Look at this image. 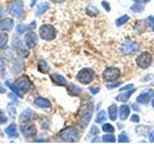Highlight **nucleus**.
<instances>
[{
    "label": "nucleus",
    "mask_w": 154,
    "mask_h": 144,
    "mask_svg": "<svg viewBox=\"0 0 154 144\" xmlns=\"http://www.w3.org/2000/svg\"><path fill=\"white\" fill-rule=\"evenodd\" d=\"M80 138V134H79V130L73 126H68L66 127L64 130H62L59 133V139L63 142H68V143H75L79 140Z\"/></svg>",
    "instance_id": "1"
},
{
    "label": "nucleus",
    "mask_w": 154,
    "mask_h": 144,
    "mask_svg": "<svg viewBox=\"0 0 154 144\" xmlns=\"http://www.w3.org/2000/svg\"><path fill=\"white\" fill-rule=\"evenodd\" d=\"M8 12L11 16L16 18H22L25 13V5L22 0H12L8 3Z\"/></svg>",
    "instance_id": "2"
},
{
    "label": "nucleus",
    "mask_w": 154,
    "mask_h": 144,
    "mask_svg": "<svg viewBox=\"0 0 154 144\" xmlns=\"http://www.w3.org/2000/svg\"><path fill=\"white\" fill-rule=\"evenodd\" d=\"M119 49L125 55H132L139 50V42L136 40H125L119 46Z\"/></svg>",
    "instance_id": "3"
},
{
    "label": "nucleus",
    "mask_w": 154,
    "mask_h": 144,
    "mask_svg": "<svg viewBox=\"0 0 154 144\" xmlns=\"http://www.w3.org/2000/svg\"><path fill=\"white\" fill-rule=\"evenodd\" d=\"M38 33H40V37L42 40L50 41V40L55 39L57 30L54 28V26H51V25H42L40 27V31H38Z\"/></svg>",
    "instance_id": "4"
},
{
    "label": "nucleus",
    "mask_w": 154,
    "mask_h": 144,
    "mask_svg": "<svg viewBox=\"0 0 154 144\" xmlns=\"http://www.w3.org/2000/svg\"><path fill=\"white\" fill-rule=\"evenodd\" d=\"M94 77H95V72L90 68H82L77 74V81L81 84H85V85L90 84L91 81L94 80Z\"/></svg>",
    "instance_id": "5"
},
{
    "label": "nucleus",
    "mask_w": 154,
    "mask_h": 144,
    "mask_svg": "<svg viewBox=\"0 0 154 144\" xmlns=\"http://www.w3.org/2000/svg\"><path fill=\"white\" fill-rule=\"evenodd\" d=\"M103 80L107 81V83H112V81L118 80V77L121 76V72H119L118 68L116 67H108L103 71Z\"/></svg>",
    "instance_id": "6"
},
{
    "label": "nucleus",
    "mask_w": 154,
    "mask_h": 144,
    "mask_svg": "<svg viewBox=\"0 0 154 144\" xmlns=\"http://www.w3.org/2000/svg\"><path fill=\"white\" fill-rule=\"evenodd\" d=\"M21 131L23 134V136H25L26 139H30L32 136L36 135V125L33 122H30V121H26V122H22L21 125Z\"/></svg>",
    "instance_id": "7"
},
{
    "label": "nucleus",
    "mask_w": 154,
    "mask_h": 144,
    "mask_svg": "<svg viewBox=\"0 0 154 144\" xmlns=\"http://www.w3.org/2000/svg\"><path fill=\"white\" fill-rule=\"evenodd\" d=\"M136 63L140 68H148V67L152 64V54L148 52L141 53V54L136 58Z\"/></svg>",
    "instance_id": "8"
},
{
    "label": "nucleus",
    "mask_w": 154,
    "mask_h": 144,
    "mask_svg": "<svg viewBox=\"0 0 154 144\" xmlns=\"http://www.w3.org/2000/svg\"><path fill=\"white\" fill-rule=\"evenodd\" d=\"M16 85H17V88L21 90L22 94L30 92V89L32 88V84H31L30 79L26 77V76H23V77H19V79L16 81Z\"/></svg>",
    "instance_id": "9"
},
{
    "label": "nucleus",
    "mask_w": 154,
    "mask_h": 144,
    "mask_svg": "<svg viewBox=\"0 0 154 144\" xmlns=\"http://www.w3.org/2000/svg\"><path fill=\"white\" fill-rule=\"evenodd\" d=\"M153 97H154V92H153L152 89H149V90H145V92H143L141 94L137 95L136 102L137 103H141V104H146V103L150 102Z\"/></svg>",
    "instance_id": "10"
},
{
    "label": "nucleus",
    "mask_w": 154,
    "mask_h": 144,
    "mask_svg": "<svg viewBox=\"0 0 154 144\" xmlns=\"http://www.w3.org/2000/svg\"><path fill=\"white\" fill-rule=\"evenodd\" d=\"M36 42H37V36H36V33L33 32V31L27 32L26 35H25V44L28 48H33V46L36 45Z\"/></svg>",
    "instance_id": "11"
},
{
    "label": "nucleus",
    "mask_w": 154,
    "mask_h": 144,
    "mask_svg": "<svg viewBox=\"0 0 154 144\" xmlns=\"http://www.w3.org/2000/svg\"><path fill=\"white\" fill-rule=\"evenodd\" d=\"M14 26L12 18H3L0 20V31H11Z\"/></svg>",
    "instance_id": "12"
},
{
    "label": "nucleus",
    "mask_w": 154,
    "mask_h": 144,
    "mask_svg": "<svg viewBox=\"0 0 154 144\" xmlns=\"http://www.w3.org/2000/svg\"><path fill=\"white\" fill-rule=\"evenodd\" d=\"M33 103L40 108H50L51 107V103L49 102V99L42 98V97H36L35 100H33Z\"/></svg>",
    "instance_id": "13"
},
{
    "label": "nucleus",
    "mask_w": 154,
    "mask_h": 144,
    "mask_svg": "<svg viewBox=\"0 0 154 144\" xmlns=\"http://www.w3.org/2000/svg\"><path fill=\"white\" fill-rule=\"evenodd\" d=\"M35 116H36V113H35V112H32V109H31V108H27V109H25V111L22 112L21 117H19V121H21V122L30 121V120L33 118Z\"/></svg>",
    "instance_id": "14"
},
{
    "label": "nucleus",
    "mask_w": 154,
    "mask_h": 144,
    "mask_svg": "<svg viewBox=\"0 0 154 144\" xmlns=\"http://www.w3.org/2000/svg\"><path fill=\"white\" fill-rule=\"evenodd\" d=\"M50 79H51V81L55 85H59V86H66L67 85V80L63 77V76H60V75H58V74H51L50 75Z\"/></svg>",
    "instance_id": "15"
},
{
    "label": "nucleus",
    "mask_w": 154,
    "mask_h": 144,
    "mask_svg": "<svg viewBox=\"0 0 154 144\" xmlns=\"http://www.w3.org/2000/svg\"><path fill=\"white\" fill-rule=\"evenodd\" d=\"M128 114H130V105L127 104H122L121 107L118 108V116L121 120H126L128 118Z\"/></svg>",
    "instance_id": "16"
},
{
    "label": "nucleus",
    "mask_w": 154,
    "mask_h": 144,
    "mask_svg": "<svg viewBox=\"0 0 154 144\" xmlns=\"http://www.w3.org/2000/svg\"><path fill=\"white\" fill-rule=\"evenodd\" d=\"M50 8V5H49V3H46V2H44V3H40L36 7V11H35V14H36V17H40L41 14H44L48 9Z\"/></svg>",
    "instance_id": "17"
},
{
    "label": "nucleus",
    "mask_w": 154,
    "mask_h": 144,
    "mask_svg": "<svg viewBox=\"0 0 154 144\" xmlns=\"http://www.w3.org/2000/svg\"><path fill=\"white\" fill-rule=\"evenodd\" d=\"M108 114H109V118L112 121H116L117 120V116H118V107L116 104H110L108 107Z\"/></svg>",
    "instance_id": "18"
},
{
    "label": "nucleus",
    "mask_w": 154,
    "mask_h": 144,
    "mask_svg": "<svg viewBox=\"0 0 154 144\" xmlns=\"http://www.w3.org/2000/svg\"><path fill=\"white\" fill-rule=\"evenodd\" d=\"M5 134L9 136V138H17L18 136V133H17V126L16 124H11L9 126L5 129Z\"/></svg>",
    "instance_id": "19"
},
{
    "label": "nucleus",
    "mask_w": 154,
    "mask_h": 144,
    "mask_svg": "<svg viewBox=\"0 0 154 144\" xmlns=\"http://www.w3.org/2000/svg\"><path fill=\"white\" fill-rule=\"evenodd\" d=\"M135 131H136L137 135H149V131H150V126H144V125H139V126L135 127Z\"/></svg>",
    "instance_id": "20"
},
{
    "label": "nucleus",
    "mask_w": 154,
    "mask_h": 144,
    "mask_svg": "<svg viewBox=\"0 0 154 144\" xmlns=\"http://www.w3.org/2000/svg\"><path fill=\"white\" fill-rule=\"evenodd\" d=\"M22 70H23V63H22L21 61L13 62V64H12V72H13L14 75H18Z\"/></svg>",
    "instance_id": "21"
},
{
    "label": "nucleus",
    "mask_w": 154,
    "mask_h": 144,
    "mask_svg": "<svg viewBox=\"0 0 154 144\" xmlns=\"http://www.w3.org/2000/svg\"><path fill=\"white\" fill-rule=\"evenodd\" d=\"M37 70L40 72H42V74H46V72L49 71V64L46 63V61L40 59L37 62Z\"/></svg>",
    "instance_id": "22"
},
{
    "label": "nucleus",
    "mask_w": 154,
    "mask_h": 144,
    "mask_svg": "<svg viewBox=\"0 0 154 144\" xmlns=\"http://www.w3.org/2000/svg\"><path fill=\"white\" fill-rule=\"evenodd\" d=\"M8 33L7 32H0V50L5 49L8 44Z\"/></svg>",
    "instance_id": "23"
},
{
    "label": "nucleus",
    "mask_w": 154,
    "mask_h": 144,
    "mask_svg": "<svg viewBox=\"0 0 154 144\" xmlns=\"http://www.w3.org/2000/svg\"><path fill=\"white\" fill-rule=\"evenodd\" d=\"M5 85L8 86V88H9V89H12V90H13V92H14V93H16V94L18 95V97H19V98H22V97H23V94L21 93V90H19V89L17 88V85H16V84H12V83H11V81H9V80H7V81H5Z\"/></svg>",
    "instance_id": "24"
},
{
    "label": "nucleus",
    "mask_w": 154,
    "mask_h": 144,
    "mask_svg": "<svg viewBox=\"0 0 154 144\" xmlns=\"http://www.w3.org/2000/svg\"><path fill=\"white\" fill-rule=\"evenodd\" d=\"M134 92H135L134 89H131L128 93H123V92H122V94H121V95H118V97H117V100H119V102H127V99H128V98L134 94Z\"/></svg>",
    "instance_id": "25"
},
{
    "label": "nucleus",
    "mask_w": 154,
    "mask_h": 144,
    "mask_svg": "<svg viewBox=\"0 0 154 144\" xmlns=\"http://www.w3.org/2000/svg\"><path fill=\"white\" fill-rule=\"evenodd\" d=\"M67 92H68L71 95H79L81 93V89L77 88V86L73 85V84H69L68 88H67Z\"/></svg>",
    "instance_id": "26"
},
{
    "label": "nucleus",
    "mask_w": 154,
    "mask_h": 144,
    "mask_svg": "<svg viewBox=\"0 0 154 144\" xmlns=\"http://www.w3.org/2000/svg\"><path fill=\"white\" fill-rule=\"evenodd\" d=\"M105 120H107V112L105 111H99L98 116H96V122L98 124H104Z\"/></svg>",
    "instance_id": "27"
},
{
    "label": "nucleus",
    "mask_w": 154,
    "mask_h": 144,
    "mask_svg": "<svg viewBox=\"0 0 154 144\" xmlns=\"http://www.w3.org/2000/svg\"><path fill=\"white\" fill-rule=\"evenodd\" d=\"M131 11L134 13H143L144 12V5L141 3H135L134 5L131 7Z\"/></svg>",
    "instance_id": "28"
},
{
    "label": "nucleus",
    "mask_w": 154,
    "mask_h": 144,
    "mask_svg": "<svg viewBox=\"0 0 154 144\" xmlns=\"http://www.w3.org/2000/svg\"><path fill=\"white\" fill-rule=\"evenodd\" d=\"M102 140L104 143H114L116 142V136L113 135V133H109V134H105V135L102 138Z\"/></svg>",
    "instance_id": "29"
},
{
    "label": "nucleus",
    "mask_w": 154,
    "mask_h": 144,
    "mask_svg": "<svg viewBox=\"0 0 154 144\" xmlns=\"http://www.w3.org/2000/svg\"><path fill=\"white\" fill-rule=\"evenodd\" d=\"M128 20H130V17L127 16V14H125V16H121L119 18H117V21H116V25H117V26H122L126 22H128Z\"/></svg>",
    "instance_id": "30"
},
{
    "label": "nucleus",
    "mask_w": 154,
    "mask_h": 144,
    "mask_svg": "<svg viewBox=\"0 0 154 144\" xmlns=\"http://www.w3.org/2000/svg\"><path fill=\"white\" fill-rule=\"evenodd\" d=\"M117 140H118V143H128L130 142V138H128V135H127L126 133H121L118 135Z\"/></svg>",
    "instance_id": "31"
},
{
    "label": "nucleus",
    "mask_w": 154,
    "mask_h": 144,
    "mask_svg": "<svg viewBox=\"0 0 154 144\" xmlns=\"http://www.w3.org/2000/svg\"><path fill=\"white\" fill-rule=\"evenodd\" d=\"M145 22H146V25L149 26V28H152V30L154 31V17L149 16L148 18H145Z\"/></svg>",
    "instance_id": "32"
},
{
    "label": "nucleus",
    "mask_w": 154,
    "mask_h": 144,
    "mask_svg": "<svg viewBox=\"0 0 154 144\" xmlns=\"http://www.w3.org/2000/svg\"><path fill=\"white\" fill-rule=\"evenodd\" d=\"M86 12H88L89 16H91V17H95L96 14H98V9H96L95 7H89V8H88V11H86Z\"/></svg>",
    "instance_id": "33"
},
{
    "label": "nucleus",
    "mask_w": 154,
    "mask_h": 144,
    "mask_svg": "<svg viewBox=\"0 0 154 144\" xmlns=\"http://www.w3.org/2000/svg\"><path fill=\"white\" fill-rule=\"evenodd\" d=\"M103 130L105 133H114V127L110 124H104L103 125Z\"/></svg>",
    "instance_id": "34"
},
{
    "label": "nucleus",
    "mask_w": 154,
    "mask_h": 144,
    "mask_svg": "<svg viewBox=\"0 0 154 144\" xmlns=\"http://www.w3.org/2000/svg\"><path fill=\"white\" fill-rule=\"evenodd\" d=\"M7 116H5V112L3 111V109H0V125H3V124H5L7 122Z\"/></svg>",
    "instance_id": "35"
},
{
    "label": "nucleus",
    "mask_w": 154,
    "mask_h": 144,
    "mask_svg": "<svg viewBox=\"0 0 154 144\" xmlns=\"http://www.w3.org/2000/svg\"><path fill=\"white\" fill-rule=\"evenodd\" d=\"M26 30H27V26L26 25H18L17 26V32L18 33H23Z\"/></svg>",
    "instance_id": "36"
},
{
    "label": "nucleus",
    "mask_w": 154,
    "mask_h": 144,
    "mask_svg": "<svg viewBox=\"0 0 154 144\" xmlns=\"http://www.w3.org/2000/svg\"><path fill=\"white\" fill-rule=\"evenodd\" d=\"M121 84H122V81H117V83H114V84L107 83V88H108V89H113V88H117V86H119Z\"/></svg>",
    "instance_id": "37"
},
{
    "label": "nucleus",
    "mask_w": 154,
    "mask_h": 144,
    "mask_svg": "<svg viewBox=\"0 0 154 144\" xmlns=\"http://www.w3.org/2000/svg\"><path fill=\"white\" fill-rule=\"evenodd\" d=\"M8 109H9V114H11L12 117L16 116V108H14L12 104H8Z\"/></svg>",
    "instance_id": "38"
},
{
    "label": "nucleus",
    "mask_w": 154,
    "mask_h": 144,
    "mask_svg": "<svg viewBox=\"0 0 154 144\" xmlns=\"http://www.w3.org/2000/svg\"><path fill=\"white\" fill-rule=\"evenodd\" d=\"M130 120H131V122H135V124L140 122V117H139V114H132Z\"/></svg>",
    "instance_id": "39"
},
{
    "label": "nucleus",
    "mask_w": 154,
    "mask_h": 144,
    "mask_svg": "<svg viewBox=\"0 0 154 144\" xmlns=\"http://www.w3.org/2000/svg\"><path fill=\"white\" fill-rule=\"evenodd\" d=\"M99 134V129L96 127V126H93L91 127V130H90V135H98Z\"/></svg>",
    "instance_id": "40"
},
{
    "label": "nucleus",
    "mask_w": 154,
    "mask_h": 144,
    "mask_svg": "<svg viewBox=\"0 0 154 144\" xmlns=\"http://www.w3.org/2000/svg\"><path fill=\"white\" fill-rule=\"evenodd\" d=\"M5 70V62H4V59L3 58H0V74Z\"/></svg>",
    "instance_id": "41"
},
{
    "label": "nucleus",
    "mask_w": 154,
    "mask_h": 144,
    "mask_svg": "<svg viewBox=\"0 0 154 144\" xmlns=\"http://www.w3.org/2000/svg\"><path fill=\"white\" fill-rule=\"evenodd\" d=\"M102 7H103L107 12L110 11V5H109V3H107V2H102Z\"/></svg>",
    "instance_id": "42"
},
{
    "label": "nucleus",
    "mask_w": 154,
    "mask_h": 144,
    "mask_svg": "<svg viewBox=\"0 0 154 144\" xmlns=\"http://www.w3.org/2000/svg\"><path fill=\"white\" fill-rule=\"evenodd\" d=\"M41 126H42V129H49L50 124H49V121H48V120H42V124H41Z\"/></svg>",
    "instance_id": "43"
},
{
    "label": "nucleus",
    "mask_w": 154,
    "mask_h": 144,
    "mask_svg": "<svg viewBox=\"0 0 154 144\" xmlns=\"http://www.w3.org/2000/svg\"><path fill=\"white\" fill-rule=\"evenodd\" d=\"M131 89H134V85L132 84H130V85H126V86H125V88H122L121 90H119V92H125V90H131Z\"/></svg>",
    "instance_id": "44"
},
{
    "label": "nucleus",
    "mask_w": 154,
    "mask_h": 144,
    "mask_svg": "<svg viewBox=\"0 0 154 144\" xmlns=\"http://www.w3.org/2000/svg\"><path fill=\"white\" fill-rule=\"evenodd\" d=\"M9 98H11V99H13L14 100V103H16L17 102V100H18V95H17V97H16V94H14V93H11V94H9Z\"/></svg>",
    "instance_id": "45"
},
{
    "label": "nucleus",
    "mask_w": 154,
    "mask_h": 144,
    "mask_svg": "<svg viewBox=\"0 0 154 144\" xmlns=\"http://www.w3.org/2000/svg\"><path fill=\"white\" fill-rule=\"evenodd\" d=\"M90 92H91V94H98L99 93V88H93V86H91Z\"/></svg>",
    "instance_id": "46"
},
{
    "label": "nucleus",
    "mask_w": 154,
    "mask_h": 144,
    "mask_svg": "<svg viewBox=\"0 0 154 144\" xmlns=\"http://www.w3.org/2000/svg\"><path fill=\"white\" fill-rule=\"evenodd\" d=\"M149 142L154 143V131H152L150 134H149Z\"/></svg>",
    "instance_id": "47"
},
{
    "label": "nucleus",
    "mask_w": 154,
    "mask_h": 144,
    "mask_svg": "<svg viewBox=\"0 0 154 144\" xmlns=\"http://www.w3.org/2000/svg\"><path fill=\"white\" fill-rule=\"evenodd\" d=\"M135 3H141V4H144V3H149L150 0H134Z\"/></svg>",
    "instance_id": "48"
},
{
    "label": "nucleus",
    "mask_w": 154,
    "mask_h": 144,
    "mask_svg": "<svg viewBox=\"0 0 154 144\" xmlns=\"http://www.w3.org/2000/svg\"><path fill=\"white\" fill-rule=\"evenodd\" d=\"M35 26H36V21H33L32 23L30 26H28V28H30V30H33V28H35Z\"/></svg>",
    "instance_id": "49"
},
{
    "label": "nucleus",
    "mask_w": 154,
    "mask_h": 144,
    "mask_svg": "<svg viewBox=\"0 0 154 144\" xmlns=\"http://www.w3.org/2000/svg\"><path fill=\"white\" fill-rule=\"evenodd\" d=\"M132 108H134V109H135V111H136V112H139V111H140V107H139L137 104H132Z\"/></svg>",
    "instance_id": "50"
},
{
    "label": "nucleus",
    "mask_w": 154,
    "mask_h": 144,
    "mask_svg": "<svg viewBox=\"0 0 154 144\" xmlns=\"http://www.w3.org/2000/svg\"><path fill=\"white\" fill-rule=\"evenodd\" d=\"M51 3H55V4H60V3H63V2H66V0H50Z\"/></svg>",
    "instance_id": "51"
},
{
    "label": "nucleus",
    "mask_w": 154,
    "mask_h": 144,
    "mask_svg": "<svg viewBox=\"0 0 154 144\" xmlns=\"http://www.w3.org/2000/svg\"><path fill=\"white\" fill-rule=\"evenodd\" d=\"M0 93H5V89L3 88V85H2V84H0Z\"/></svg>",
    "instance_id": "52"
},
{
    "label": "nucleus",
    "mask_w": 154,
    "mask_h": 144,
    "mask_svg": "<svg viewBox=\"0 0 154 144\" xmlns=\"http://www.w3.org/2000/svg\"><path fill=\"white\" fill-rule=\"evenodd\" d=\"M91 142H93V143H98V142H99V138H94Z\"/></svg>",
    "instance_id": "53"
},
{
    "label": "nucleus",
    "mask_w": 154,
    "mask_h": 144,
    "mask_svg": "<svg viewBox=\"0 0 154 144\" xmlns=\"http://www.w3.org/2000/svg\"><path fill=\"white\" fill-rule=\"evenodd\" d=\"M152 105H153V108H154V98H153V100H152Z\"/></svg>",
    "instance_id": "54"
},
{
    "label": "nucleus",
    "mask_w": 154,
    "mask_h": 144,
    "mask_svg": "<svg viewBox=\"0 0 154 144\" xmlns=\"http://www.w3.org/2000/svg\"><path fill=\"white\" fill-rule=\"evenodd\" d=\"M33 2H35V0H32V4H33Z\"/></svg>",
    "instance_id": "55"
}]
</instances>
